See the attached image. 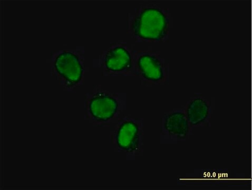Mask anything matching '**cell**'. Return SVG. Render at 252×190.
<instances>
[{
	"label": "cell",
	"mask_w": 252,
	"mask_h": 190,
	"mask_svg": "<svg viewBox=\"0 0 252 190\" xmlns=\"http://www.w3.org/2000/svg\"><path fill=\"white\" fill-rule=\"evenodd\" d=\"M169 20L159 9H144L132 24V31L138 37L147 41H157L164 38L168 30Z\"/></svg>",
	"instance_id": "6da1fadb"
},
{
	"label": "cell",
	"mask_w": 252,
	"mask_h": 190,
	"mask_svg": "<svg viewBox=\"0 0 252 190\" xmlns=\"http://www.w3.org/2000/svg\"><path fill=\"white\" fill-rule=\"evenodd\" d=\"M105 65L110 71H121L129 68L131 63L130 54L122 47L111 49L105 58Z\"/></svg>",
	"instance_id": "8992f818"
},
{
	"label": "cell",
	"mask_w": 252,
	"mask_h": 190,
	"mask_svg": "<svg viewBox=\"0 0 252 190\" xmlns=\"http://www.w3.org/2000/svg\"><path fill=\"white\" fill-rule=\"evenodd\" d=\"M139 141V129L137 124L132 121L124 123L118 131V147L126 151H135L138 148Z\"/></svg>",
	"instance_id": "277c9868"
},
{
	"label": "cell",
	"mask_w": 252,
	"mask_h": 190,
	"mask_svg": "<svg viewBox=\"0 0 252 190\" xmlns=\"http://www.w3.org/2000/svg\"><path fill=\"white\" fill-rule=\"evenodd\" d=\"M90 112L94 119L106 122L112 119L118 107L117 100L107 95H99L90 101Z\"/></svg>",
	"instance_id": "3957f363"
},
{
	"label": "cell",
	"mask_w": 252,
	"mask_h": 190,
	"mask_svg": "<svg viewBox=\"0 0 252 190\" xmlns=\"http://www.w3.org/2000/svg\"><path fill=\"white\" fill-rule=\"evenodd\" d=\"M209 114V106L202 98H196L189 104L187 118L191 125L196 126L204 122Z\"/></svg>",
	"instance_id": "ba28073f"
},
{
	"label": "cell",
	"mask_w": 252,
	"mask_h": 190,
	"mask_svg": "<svg viewBox=\"0 0 252 190\" xmlns=\"http://www.w3.org/2000/svg\"><path fill=\"white\" fill-rule=\"evenodd\" d=\"M55 67L58 74L71 84L78 83L82 78L83 65L79 58L70 52L59 54L55 60Z\"/></svg>",
	"instance_id": "7a4b0ae2"
},
{
	"label": "cell",
	"mask_w": 252,
	"mask_h": 190,
	"mask_svg": "<svg viewBox=\"0 0 252 190\" xmlns=\"http://www.w3.org/2000/svg\"><path fill=\"white\" fill-rule=\"evenodd\" d=\"M186 115L181 112H174L168 115L165 119L164 127L170 135L179 138L186 137L189 126Z\"/></svg>",
	"instance_id": "52a82bcc"
},
{
	"label": "cell",
	"mask_w": 252,
	"mask_h": 190,
	"mask_svg": "<svg viewBox=\"0 0 252 190\" xmlns=\"http://www.w3.org/2000/svg\"><path fill=\"white\" fill-rule=\"evenodd\" d=\"M137 64L141 74L146 79L156 82L164 78L161 63L157 57L150 55L141 56Z\"/></svg>",
	"instance_id": "5b68a950"
}]
</instances>
